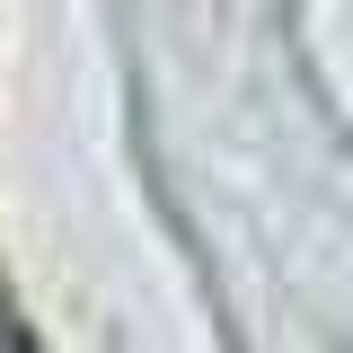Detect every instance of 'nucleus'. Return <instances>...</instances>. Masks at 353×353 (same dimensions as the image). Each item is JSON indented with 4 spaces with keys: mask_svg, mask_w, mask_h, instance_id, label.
I'll list each match as a JSON object with an SVG mask.
<instances>
[{
    "mask_svg": "<svg viewBox=\"0 0 353 353\" xmlns=\"http://www.w3.org/2000/svg\"><path fill=\"white\" fill-rule=\"evenodd\" d=\"M0 353H18V345H9V336H0Z\"/></svg>",
    "mask_w": 353,
    "mask_h": 353,
    "instance_id": "obj_1",
    "label": "nucleus"
}]
</instances>
